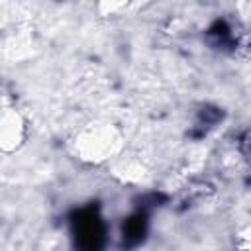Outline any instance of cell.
Returning <instances> with one entry per match:
<instances>
[{"mask_svg":"<svg viewBox=\"0 0 251 251\" xmlns=\"http://www.w3.org/2000/svg\"><path fill=\"white\" fill-rule=\"evenodd\" d=\"M76 237L82 247L96 249L102 243V227H100L98 218L92 214L80 216V220L76 222Z\"/></svg>","mask_w":251,"mask_h":251,"instance_id":"6da1fadb","label":"cell"}]
</instances>
